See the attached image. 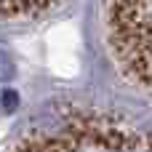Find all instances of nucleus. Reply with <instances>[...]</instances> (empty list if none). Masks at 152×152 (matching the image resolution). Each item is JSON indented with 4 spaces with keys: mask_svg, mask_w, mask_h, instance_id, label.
<instances>
[{
    "mask_svg": "<svg viewBox=\"0 0 152 152\" xmlns=\"http://www.w3.org/2000/svg\"><path fill=\"white\" fill-rule=\"evenodd\" d=\"M13 152H152V131L99 115H67L29 131Z\"/></svg>",
    "mask_w": 152,
    "mask_h": 152,
    "instance_id": "f257e3e1",
    "label": "nucleus"
},
{
    "mask_svg": "<svg viewBox=\"0 0 152 152\" xmlns=\"http://www.w3.org/2000/svg\"><path fill=\"white\" fill-rule=\"evenodd\" d=\"M104 21L120 69L152 88V0H104Z\"/></svg>",
    "mask_w": 152,
    "mask_h": 152,
    "instance_id": "f03ea898",
    "label": "nucleus"
}]
</instances>
